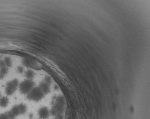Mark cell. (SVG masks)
<instances>
[{
  "label": "cell",
  "mask_w": 150,
  "mask_h": 119,
  "mask_svg": "<svg viewBox=\"0 0 150 119\" xmlns=\"http://www.w3.org/2000/svg\"><path fill=\"white\" fill-rule=\"evenodd\" d=\"M9 103V99L7 97H0V106L4 108L7 106Z\"/></svg>",
  "instance_id": "5b68a950"
},
{
  "label": "cell",
  "mask_w": 150,
  "mask_h": 119,
  "mask_svg": "<svg viewBox=\"0 0 150 119\" xmlns=\"http://www.w3.org/2000/svg\"><path fill=\"white\" fill-rule=\"evenodd\" d=\"M38 114L40 119H49L51 115V109L46 106L40 107L38 111Z\"/></svg>",
  "instance_id": "277c9868"
},
{
  "label": "cell",
  "mask_w": 150,
  "mask_h": 119,
  "mask_svg": "<svg viewBox=\"0 0 150 119\" xmlns=\"http://www.w3.org/2000/svg\"><path fill=\"white\" fill-rule=\"evenodd\" d=\"M0 119H11L7 112L0 114Z\"/></svg>",
  "instance_id": "8992f818"
},
{
  "label": "cell",
  "mask_w": 150,
  "mask_h": 119,
  "mask_svg": "<svg viewBox=\"0 0 150 119\" xmlns=\"http://www.w3.org/2000/svg\"><path fill=\"white\" fill-rule=\"evenodd\" d=\"M19 81L16 78L9 81L6 84L5 87V92L7 96H11L19 88Z\"/></svg>",
  "instance_id": "3957f363"
},
{
  "label": "cell",
  "mask_w": 150,
  "mask_h": 119,
  "mask_svg": "<svg viewBox=\"0 0 150 119\" xmlns=\"http://www.w3.org/2000/svg\"><path fill=\"white\" fill-rule=\"evenodd\" d=\"M50 109L52 116L55 117L62 116L65 110V101L63 97L60 95L56 97Z\"/></svg>",
  "instance_id": "6da1fadb"
},
{
  "label": "cell",
  "mask_w": 150,
  "mask_h": 119,
  "mask_svg": "<svg viewBox=\"0 0 150 119\" xmlns=\"http://www.w3.org/2000/svg\"><path fill=\"white\" fill-rule=\"evenodd\" d=\"M53 119H63L62 116L57 117H55Z\"/></svg>",
  "instance_id": "52a82bcc"
},
{
  "label": "cell",
  "mask_w": 150,
  "mask_h": 119,
  "mask_svg": "<svg viewBox=\"0 0 150 119\" xmlns=\"http://www.w3.org/2000/svg\"><path fill=\"white\" fill-rule=\"evenodd\" d=\"M27 111V106L24 104H20L14 106L8 112L11 119H14L17 117L25 114Z\"/></svg>",
  "instance_id": "7a4b0ae2"
},
{
  "label": "cell",
  "mask_w": 150,
  "mask_h": 119,
  "mask_svg": "<svg viewBox=\"0 0 150 119\" xmlns=\"http://www.w3.org/2000/svg\"></svg>",
  "instance_id": "ba28073f"
}]
</instances>
